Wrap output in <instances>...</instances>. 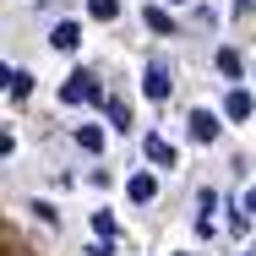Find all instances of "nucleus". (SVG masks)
<instances>
[{"instance_id": "f257e3e1", "label": "nucleus", "mask_w": 256, "mask_h": 256, "mask_svg": "<svg viewBox=\"0 0 256 256\" xmlns=\"http://www.w3.org/2000/svg\"><path fill=\"white\" fill-rule=\"evenodd\" d=\"M60 98H66V104H104V88H98L93 71H71L66 88H60Z\"/></svg>"}, {"instance_id": "f03ea898", "label": "nucleus", "mask_w": 256, "mask_h": 256, "mask_svg": "<svg viewBox=\"0 0 256 256\" xmlns=\"http://www.w3.org/2000/svg\"><path fill=\"white\" fill-rule=\"evenodd\" d=\"M142 88H148V98H169L174 76H169V66H164V60H153V66H148V82H142Z\"/></svg>"}, {"instance_id": "7ed1b4c3", "label": "nucleus", "mask_w": 256, "mask_h": 256, "mask_svg": "<svg viewBox=\"0 0 256 256\" xmlns=\"http://www.w3.org/2000/svg\"><path fill=\"white\" fill-rule=\"evenodd\" d=\"M251 93H246V88H234V93H229V98H224V114H229V120H251Z\"/></svg>"}, {"instance_id": "20e7f679", "label": "nucleus", "mask_w": 256, "mask_h": 256, "mask_svg": "<svg viewBox=\"0 0 256 256\" xmlns=\"http://www.w3.org/2000/svg\"><path fill=\"white\" fill-rule=\"evenodd\" d=\"M191 136H196V142H212V136H218V114H212V109H196V114H191Z\"/></svg>"}, {"instance_id": "39448f33", "label": "nucleus", "mask_w": 256, "mask_h": 256, "mask_svg": "<svg viewBox=\"0 0 256 256\" xmlns=\"http://www.w3.org/2000/svg\"><path fill=\"white\" fill-rule=\"evenodd\" d=\"M50 44H54V50H66V54H71L76 44H82V28H76V22H60V28L50 33Z\"/></svg>"}, {"instance_id": "423d86ee", "label": "nucleus", "mask_w": 256, "mask_h": 256, "mask_svg": "<svg viewBox=\"0 0 256 256\" xmlns=\"http://www.w3.org/2000/svg\"><path fill=\"white\" fill-rule=\"evenodd\" d=\"M126 191H131V202H153V196H158V180H153V174H131Z\"/></svg>"}, {"instance_id": "0eeeda50", "label": "nucleus", "mask_w": 256, "mask_h": 256, "mask_svg": "<svg viewBox=\"0 0 256 256\" xmlns=\"http://www.w3.org/2000/svg\"><path fill=\"white\" fill-rule=\"evenodd\" d=\"M142 148H148V158H153V164H164V169H174V148H169L164 136H148Z\"/></svg>"}, {"instance_id": "6e6552de", "label": "nucleus", "mask_w": 256, "mask_h": 256, "mask_svg": "<svg viewBox=\"0 0 256 256\" xmlns=\"http://www.w3.org/2000/svg\"><path fill=\"white\" fill-rule=\"evenodd\" d=\"M88 11H93L98 22H114V16H120V0H88Z\"/></svg>"}, {"instance_id": "1a4fd4ad", "label": "nucleus", "mask_w": 256, "mask_h": 256, "mask_svg": "<svg viewBox=\"0 0 256 256\" xmlns=\"http://www.w3.org/2000/svg\"><path fill=\"white\" fill-rule=\"evenodd\" d=\"M109 120H114V131H131V109L120 98H109Z\"/></svg>"}, {"instance_id": "9d476101", "label": "nucleus", "mask_w": 256, "mask_h": 256, "mask_svg": "<svg viewBox=\"0 0 256 256\" xmlns=\"http://www.w3.org/2000/svg\"><path fill=\"white\" fill-rule=\"evenodd\" d=\"M76 142H82L88 153H98V148H104V131H98V126H82V131H76Z\"/></svg>"}, {"instance_id": "9b49d317", "label": "nucleus", "mask_w": 256, "mask_h": 256, "mask_svg": "<svg viewBox=\"0 0 256 256\" xmlns=\"http://www.w3.org/2000/svg\"><path fill=\"white\" fill-rule=\"evenodd\" d=\"M218 71H224V76H240V54H234V50H218Z\"/></svg>"}, {"instance_id": "f8f14e48", "label": "nucleus", "mask_w": 256, "mask_h": 256, "mask_svg": "<svg viewBox=\"0 0 256 256\" xmlns=\"http://www.w3.org/2000/svg\"><path fill=\"white\" fill-rule=\"evenodd\" d=\"M148 28H153V33H169V11H164V6H148Z\"/></svg>"}, {"instance_id": "ddd939ff", "label": "nucleus", "mask_w": 256, "mask_h": 256, "mask_svg": "<svg viewBox=\"0 0 256 256\" xmlns=\"http://www.w3.org/2000/svg\"><path fill=\"white\" fill-rule=\"evenodd\" d=\"M11 93H16V98H28V93H33V76H28V71H16V76H11Z\"/></svg>"}, {"instance_id": "4468645a", "label": "nucleus", "mask_w": 256, "mask_h": 256, "mask_svg": "<svg viewBox=\"0 0 256 256\" xmlns=\"http://www.w3.org/2000/svg\"><path fill=\"white\" fill-rule=\"evenodd\" d=\"M16 153V136H11V131H0V158H11Z\"/></svg>"}, {"instance_id": "2eb2a0df", "label": "nucleus", "mask_w": 256, "mask_h": 256, "mask_svg": "<svg viewBox=\"0 0 256 256\" xmlns=\"http://www.w3.org/2000/svg\"><path fill=\"white\" fill-rule=\"evenodd\" d=\"M11 76H16V71H11V66H0V88H6V93H11Z\"/></svg>"}, {"instance_id": "dca6fc26", "label": "nucleus", "mask_w": 256, "mask_h": 256, "mask_svg": "<svg viewBox=\"0 0 256 256\" xmlns=\"http://www.w3.org/2000/svg\"><path fill=\"white\" fill-rule=\"evenodd\" d=\"M88 256H109V246H88Z\"/></svg>"}, {"instance_id": "f3484780", "label": "nucleus", "mask_w": 256, "mask_h": 256, "mask_svg": "<svg viewBox=\"0 0 256 256\" xmlns=\"http://www.w3.org/2000/svg\"><path fill=\"white\" fill-rule=\"evenodd\" d=\"M251 6H256V0H234V11H251Z\"/></svg>"}, {"instance_id": "a211bd4d", "label": "nucleus", "mask_w": 256, "mask_h": 256, "mask_svg": "<svg viewBox=\"0 0 256 256\" xmlns=\"http://www.w3.org/2000/svg\"><path fill=\"white\" fill-rule=\"evenodd\" d=\"M246 212H256V191H251V196H246Z\"/></svg>"}, {"instance_id": "6ab92c4d", "label": "nucleus", "mask_w": 256, "mask_h": 256, "mask_svg": "<svg viewBox=\"0 0 256 256\" xmlns=\"http://www.w3.org/2000/svg\"><path fill=\"white\" fill-rule=\"evenodd\" d=\"M169 6H180V0H169Z\"/></svg>"}]
</instances>
